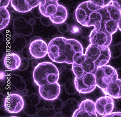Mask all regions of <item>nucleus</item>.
<instances>
[{"instance_id":"obj_22","label":"nucleus","mask_w":121,"mask_h":117,"mask_svg":"<svg viewBox=\"0 0 121 117\" xmlns=\"http://www.w3.org/2000/svg\"><path fill=\"white\" fill-rule=\"evenodd\" d=\"M10 2H11V0H0V8H6L9 6Z\"/></svg>"},{"instance_id":"obj_12","label":"nucleus","mask_w":121,"mask_h":117,"mask_svg":"<svg viewBox=\"0 0 121 117\" xmlns=\"http://www.w3.org/2000/svg\"><path fill=\"white\" fill-rule=\"evenodd\" d=\"M96 112L100 115H108L112 113L114 109L113 98L109 96L102 97L95 103Z\"/></svg>"},{"instance_id":"obj_17","label":"nucleus","mask_w":121,"mask_h":117,"mask_svg":"<svg viewBox=\"0 0 121 117\" xmlns=\"http://www.w3.org/2000/svg\"><path fill=\"white\" fill-rule=\"evenodd\" d=\"M59 4L57 2H51L46 0L44 4L39 5L40 11L43 16L49 17L56 13Z\"/></svg>"},{"instance_id":"obj_14","label":"nucleus","mask_w":121,"mask_h":117,"mask_svg":"<svg viewBox=\"0 0 121 117\" xmlns=\"http://www.w3.org/2000/svg\"><path fill=\"white\" fill-rule=\"evenodd\" d=\"M14 9L20 13H26L40 4L39 0H11Z\"/></svg>"},{"instance_id":"obj_7","label":"nucleus","mask_w":121,"mask_h":117,"mask_svg":"<svg viewBox=\"0 0 121 117\" xmlns=\"http://www.w3.org/2000/svg\"><path fill=\"white\" fill-rule=\"evenodd\" d=\"M74 84L77 90L82 94L90 93L97 86L96 78L92 73H86L80 78H75Z\"/></svg>"},{"instance_id":"obj_19","label":"nucleus","mask_w":121,"mask_h":117,"mask_svg":"<svg viewBox=\"0 0 121 117\" xmlns=\"http://www.w3.org/2000/svg\"><path fill=\"white\" fill-rule=\"evenodd\" d=\"M10 15L6 8H0V29L2 30L8 25L10 21Z\"/></svg>"},{"instance_id":"obj_11","label":"nucleus","mask_w":121,"mask_h":117,"mask_svg":"<svg viewBox=\"0 0 121 117\" xmlns=\"http://www.w3.org/2000/svg\"><path fill=\"white\" fill-rule=\"evenodd\" d=\"M72 117H98L96 113L95 103L89 99L83 101L79 108L74 112Z\"/></svg>"},{"instance_id":"obj_20","label":"nucleus","mask_w":121,"mask_h":117,"mask_svg":"<svg viewBox=\"0 0 121 117\" xmlns=\"http://www.w3.org/2000/svg\"><path fill=\"white\" fill-rule=\"evenodd\" d=\"M89 1L98 6L104 7L111 3V0H89Z\"/></svg>"},{"instance_id":"obj_8","label":"nucleus","mask_w":121,"mask_h":117,"mask_svg":"<svg viewBox=\"0 0 121 117\" xmlns=\"http://www.w3.org/2000/svg\"><path fill=\"white\" fill-rule=\"evenodd\" d=\"M24 105L23 99L20 94H11L8 95L5 99L4 108L8 113H18L23 109Z\"/></svg>"},{"instance_id":"obj_4","label":"nucleus","mask_w":121,"mask_h":117,"mask_svg":"<svg viewBox=\"0 0 121 117\" xmlns=\"http://www.w3.org/2000/svg\"><path fill=\"white\" fill-rule=\"evenodd\" d=\"M85 54L87 58L95 63L97 67L107 65L111 55L108 47L92 44L88 47Z\"/></svg>"},{"instance_id":"obj_23","label":"nucleus","mask_w":121,"mask_h":117,"mask_svg":"<svg viewBox=\"0 0 121 117\" xmlns=\"http://www.w3.org/2000/svg\"><path fill=\"white\" fill-rule=\"evenodd\" d=\"M104 117H121V112H115L103 116Z\"/></svg>"},{"instance_id":"obj_3","label":"nucleus","mask_w":121,"mask_h":117,"mask_svg":"<svg viewBox=\"0 0 121 117\" xmlns=\"http://www.w3.org/2000/svg\"><path fill=\"white\" fill-rule=\"evenodd\" d=\"M59 71L57 67L51 62L39 63L33 72L34 82L39 86L43 84H51L57 82L59 79Z\"/></svg>"},{"instance_id":"obj_13","label":"nucleus","mask_w":121,"mask_h":117,"mask_svg":"<svg viewBox=\"0 0 121 117\" xmlns=\"http://www.w3.org/2000/svg\"><path fill=\"white\" fill-rule=\"evenodd\" d=\"M30 52L31 55L36 59L44 57L48 53V46L41 39L34 40L30 44Z\"/></svg>"},{"instance_id":"obj_24","label":"nucleus","mask_w":121,"mask_h":117,"mask_svg":"<svg viewBox=\"0 0 121 117\" xmlns=\"http://www.w3.org/2000/svg\"><path fill=\"white\" fill-rule=\"evenodd\" d=\"M118 28L119 30L121 31V15L118 22Z\"/></svg>"},{"instance_id":"obj_6","label":"nucleus","mask_w":121,"mask_h":117,"mask_svg":"<svg viewBox=\"0 0 121 117\" xmlns=\"http://www.w3.org/2000/svg\"><path fill=\"white\" fill-rule=\"evenodd\" d=\"M97 68L95 63L87 58L84 54L72 64V70L75 78H79L85 74L93 73Z\"/></svg>"},{"instance_id":"obj_16","label":"nucleus","mask_w":121,"mask_h":117,"mask_svg":"<svg viewBox=\"0 0 121 117\" xmlns=\"http://www.w3.org/2000/svg\"><path fill=\"white\" fill-rule=\"evenodd\" d=\"M4 63L7 69L13 71L20 67L21 60L19 56L16 53H9L5 57Z\"/></svg>"},{"instance_id":"obj_2","label":"nucleus","mask_w":121,"mask_h":117,"mask_svg":"<svg viewBox=\"0 0 121 117\" xmlns=\"http://www.w3.org/2000/svg\"><path fill=\"white\" fill-rule=\"evenodd\" d=\"M102 7L96 6L90 1L82 3L75 11L76 20L83 26H94L95 30H99L102 19L99 9Z\"/></svg>"},{"instance_id":"obj_15","label":"nucleus","mask_w":121,"mask_h":117,"mask_svg":"<svg viewBox=\"0 0 121 117\" xmlns=\"http://www.w3.org/2000/svg\"><path fill=\"white\" fill-rule=\"evenodd\" d=\"M105 94L113 99L121 97V80L117 79L111 82L104 90Z\"/></svg>"},{"instance_id":"obj_18","label":"nucleus","mask_w":121,"mask_h":117,"mask_svg":"<svg viewBox=\"0 0 121 117\" xmlns=\"http://www.w3.org/2000/svg\"><path fill=\"white\" fill-rule=\"evenodd\" d=\"M67 16V11L66 8L61 5L59 4L56 13L49 17L53 23L60 24L66 21Z\"/></svg>"},{"instance_id":"obj_5","label":"nucleus","mask_w":121,"mask_h":117,"mask_svg":"<svg viewBox=\"0 0 121 117\" xmlns=\"http://www.w3.org/2000/svg\"><path fill=\"white\" fill-rule=\"evenodd\" d=\"M97 86L104 90L111 82L118 79V74L114 68L107 65L98 67L94 74Z\"/></svg>"},{"instance_id":"obj_21","label":"nucleus","mask_w":121,"mask_h":117,"mask_svg":"<svg viewBox=\"0 0 121 117\" xmlns=\"http://www.w3.org/2000/svg\"><path fill=\"white\" fill-rule=\"evenodd\" d=\"M111 3L114 6L121 11V0H111Z\"/></svg>"},{"instance_id":"obj_9","label":"nucleus","mask_w":121,"mask_h":117,"mask_svg":"<svg viewBox=\"0 0 121 117\" xmlns=\"http://www.w3.org/2000/svg\"><path fill=\"white\" fill-rule=\"evenodd\" d=\"M60 86L58 82L43 84L39 86V92L41 97L47 100H54L60 93Z\"/></svg>"},{"instance_id":"obj_1","label":"nucleus","mask_w":121,"mask_h":117,"mask_svg":"<svg viewBox=\"0 0 121 117\" xmlns=\"http://www.w3.org/2000/svg\"><path fill=\"white\" fill-rule=\"evenodd\" d=\"M48 54L54 62L72 64L84 54L83 48L81 43L76 40L56 37L48 44Z\"/></svg>"},{"instance_id":"obj_10","label":"nucleus","mask_w":121,"mask_h":117,"mask_svg":"<svg viewBox=\"0 0 121 117\" xmlns=\"http://www.w3.org/2000/svg\"><path fill=\"white\" fill-rule=\"evenodd\" d=\"M90 40L92 44L108 47L112 42V35L101 28H94L90 34Z\"/></svg>"},{"instance_id":"obj_25","label":"nucleus","mask_w":121,"mask_h":117,"mask_svg":"<svg viewBox=\"0 0 121 117\" xmlns=\"http://www.w3.org/2000/svg\"><path fill=\"white\" fill-rule=\"evenodd\" d=\"M48 0L51 2H57L58 0Z\"/></svg>"}]
</instances>
